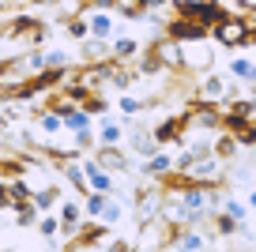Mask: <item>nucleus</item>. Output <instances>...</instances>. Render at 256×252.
Returning <instances> with one entry per match:
<instances>
[{
	"mask_svg": "<svg viewBox=\"0 0 256 252\" xmlns=\"http://www.w3.org/2000/svg\"><path fill=\"white\" fill-rule=\"evenodd\" d=\"M162 196H166V192H158V188L140 192V200H136V218H140V226H144V222H154V218H158V211H162Z\"/></svg>",
	"mask_w": 256,
	"mask_h": 252,
	"instance_id": "423d86ee",
	"label": "nucleus"
},
{
	"mask_svg": "<svg viewBox=\"0 0 256 252\" xmlns=\"http://www.w3.org/2000/svg\"><path fill=\"white\" fill-rule=\"evenodd\" d=\"M222 211H226V214H230V218H238V222H245V214H248V207H245V204H238V200H234V196H226V200H222Z\"/></svg>",
	"mask_w": 256,
	"mask_h": 252,
	"instance_id": "4be33fe9",
	"label": "nucleus"
},
{
	"mask_svg": "<svg viewBox=\"0 0 256 252\" xmlns=\"http://www.w3.org/2000/svg\"><path fill=\"white\" fill-rule=\"evenodd\" d=\"M248 207H252V211H256V192H248Z\"/></svg>",
	"mask_w": 256,
	"mask_h": 252,
	"instance_id": "a878e982",
	"label": "nucleus"
},
{
	"mask_svg": "<svg viewBox=\"0 0 256 252\" xmlns=\"http://www.w3.org/2000/svg\"><path fill=\"white\" fill-rule=\"evenodd\" d=\"M144 98H136L132 94V90H120V98H117V110L124 113V117H140V113H144Z\"/></svg>",
	"mask_w": 256,
	"mask_h": 252,
	"instance_id": "f3484780",
	"label": "nucleus"
},
{
	"mask_svg": "<svg viewBox=\"0 0 256 252\" xmlns=\"http://www.w3.org/2000/svg\"><path fill=\"white\" fill-rule=\"evenodd\" d=\"M211 38H215L218 49H238L252 42V26H248L245 16H222L215 26H211Z\"/></svg>",
	"mask_w": 256,
	"mask_h": 252,
	"instance_id": "f257e3e1",
	"label": "nucleus"
},
{
	"mask_svg": "<svg viewBox=\"0 0 256 252\" xmlns=\"http://www.w3.org/2000/svg\"><path fill=\"white\" fill-rule=\"evenodd\" d=\"M218 177H222L218 154H204V158H196V162L184 170V181H192V184H211V181H218Z\"/></svg>",
	"mask_w": 256,
	"mask_h": 252,
	"instance_id": "7ed1b4c3",
	"label": "nucleus"
},
{
	"mask_svg": "<svg viewBox=\"0 0 256 252\" xmlns=\"http://www.w3.org/2000/svg\"><path fill=\"white\" fill-rule=\"evenodd\" d=\"M87 26H90V34L94 38H113V16H106V12H98V8H90L87 4Z\"/></svg>",
	"mask_w": 256,
	"mask_h": 252,
	"instance_id": "9b49d317",
	"label": "nucleus"
},
{
	"mask_svg": "<svg viewBox=\"0 0 256 252\" xmlns=\"http://www.w3.org/2000/svg\"><path fill=\"white\" fill-rule=\"evenodd\" d=\"M38 234L46 237V241H60V218H53L49 211L38 214Z\"/></svg>",
	"mask_w": 256,
	"mask_h": 252,
	"instance_id": "6ab92c4d",
	"label": "nucleus"
},
{
	"mask_svg": "<svg viewBox=\"0 0 256 252\" xmlns=\"http://www.w3.org/2000/svg\"><path fill=\"white\" fill-rule=\"evenodd\" d=\"M94 158H98V166L110 170V174H124V170H132V158H128L120 147H94Z\"/></svg>",
	"mask_w": 256,
	"mask_h": 252,
	"instance_id": "6e6552de",
	"label": "nucleus"
},
{
	"mask_svg": "<svg viewBox=\"0 0 256 252\" xmlns=\"http://www.w3.org/2000/svg\"><path fill=\"white\" fill-rule=\"evenodd\" d=\"M120 218H124V204H120V200H113V192H110V196H106V204H102V214H98V222H102L106 230H117Z\"/></svg>",
	"mask_w": 256,
	"mask_h": 252,
	"instance_id": "ddd939ff",
	"label": "nucleus"
},
{
	"mask_svg": "<svg viewBox=\"0 0 256 252\" xmlns=\"http://www.w3.org/2000/svg\"><path fill=\"white\" fill-rule=\"evenodd\" d=\"M222 98H230V87H226V79H222V76H208V79L200 83V102L218 106Z\"/></svg>",
	"mask_w": 256,
	"mask_h": 252,
	"instance_id": "1a4fd4ad",
	"label": "nucleus"
},
{
	"mask_svg": "<svg viewBox=\"0 0 256 252\" xmlns=\"http://www.w3.org/2000/svg\"><path fill=\"white\" fill-rule=\"evenodd\" d=\"M68 34H72V38H87L90 34V26H87V16H68Z\"/></svg>",
	"mask_w": 256,
	"mask_h": 252,
	"instance_id": "412c9836",
	"label": "nucleus"
},
{
	"mask_svg": "<svg viewBox=\"0 0 256 252\" xmlns=\"http://www.w3.org/2000/svg\"><path fill=\"white\" fill-rule=\"evenodd\" d=\"M34 207H38V211H53L56 204H60V188H56V184H46V188H34Z\"/></svg>",
	"mask_w": 256,
	"mask_h": 252,
	"instance_id": "2eb2a0df",
	"label": "nucleus"
},
{
	"mask_svg": "<svg viewBox=\"0 0 256 252\" xmlns=\"http://www.w3.org/2000/svg\"><path fill=\"white\" fill-rule=\"evenodd\" d=\"M154 53V60L162 64V68H181V38H158V46L151 49Z\"/></svg>",
	"mask_w": 256,
	"mask_h": 252,
	"instance_id": "0eeeda50",
	"label": "nucleus"
},
{
	"mask_svg": "<svg viewBox=\"0 0 256 252\" xmlns=\"http://www.w3.org/2000/svg\"><path fill=\"white\" fill-rule=\"evenodd\" d=\"M110 56H113V60H132V64H136L140 60V56H144V42H140V38H128V34H120V38H113L110 42Z\"/></svg>",
	"mask_w": 256,
	"mask_h": 252,
	"instance_id": "39448f33",
	"label": "nucleus"
},
{
	"mask_svg": "<svg viewBox=\"0 0 256 252\" xmlns=\"http://www.w3.org/2000/svg\"><path fill=\"white\" fill-rule=\"evenodd\" d=\"M38 128H42V136H60L64 132V117L56 110H42L38 113Z\"/></svg>",
	"mask_w": 256,
	"mask_h": 252,
	"instance_id": "dca6fc26",
	"label": "nucleus"
},
{
	"mask_svg": "<svg viewBox=\"0 0 256 252\" xmlns=\"http://www.w3.org/2000/svg\"><path fill=\"white\" fill-rule=\"evenodd\" d=\"M46 68H68V53H64V49H49L46 53Z\"/></svg>",
	"mask_w": 256,
	"mask_h": 252,
	"instance_id": "5701e85b",
	"label": "nucleus"
},
{
	"mask_svg": "<svg viewBox=\"0 0 256 252\" xmlns=\"http://www.w3.org/2000/svg\"><path fill=\"white\" fill-rule=\"evenodd\" d=\"M80 166H83V177H87L90 192H117L113 174L106 170V166H98V158H80Z\"/></svg>",
	"mask_w": 256,
	"mask_h": 252,
	"instance_id": "20e7f679",
	"label": "nucleus"
},
{
	"mask_svg": "<svg viewBox=\"0 0 256 252\" xmlns=\"http://www.w3.org/2000/svg\"><path fill=\"white\" fill-rule=\"evenodd\" d=\"M128 150H132V154H140V158L154 154V150H158V136H154L151 128H136V132H132V140H128Z\"/></svg>",
	"mask_w": 256,
	"mask_h": 252,
	"instance_id": "9d476101",
	"label": "nucleus"
},
{
	"mask_svg": "<svg viewBox=\"0 0 256 252\" xmlns=\"http://www.w3.org/2000/svg\"><path fill=\"white\" fill-rule=\"evenodd\" d=\"M120 143H124L120 124H110V120H106V124L98 128V147H120Z\"/></svg>",
	"mask_w": 256,
	"mask_h": 252,
	"instance_id": "a211bd4d",
	"label": "nucleus"
},
{
	"mask_svg": "<svg viewBox=\"0 0 256 252\" xmlns=\"http://www.w3.org/2000/svg\"><path fill=\"white\" fill-rule=\"evenodd\" d=\"M83 110H87V113H94V117H102V113L110 110V106H106V98H102V94H90L87 102H83Z\"/></svg>",
	"mask_w": 256,
	"mask_h": 252,
	"instance_id": "b1692460",
	"label": "nucleus"
},
{
	"mask_svg": "<svg viewBox=\"0 0 256 252\" xmlns=\"http://www.w3.org/2000/svg\"><path fill=\"white\" fill-rule=\"evenodd\" d=\"M238 8H248V12H256V0H234Z\"/></svg>",
	"mask_w": 256,
	"mask_h": 252,
	"instance_id": "393cba45",
	"label": "nucleus"
},
{
	"mask_svg": "<svg viewBox=\"0 0 256 252\" xmlns=\"http://www.w3.org/2000/svg\"><path fill=\"white\" fill-rule=\"evenodd\" d=\"M211 60H215V38H204V34H192V38H181V68L188 72H208Z\"/></svg>",
	"mask_w": 256,
	"mask_h": 252,
	"instance_id": "f03ea898",
	"label": "nucleus"
},
{
	"mask_svg": "<svg viewBox=\"0 0 256 252\" xmlns=\"http://www.w3.org/2000/svg\"><path fill=\"white\" fill-rule=\"evenodd\" d=\"M230 72L241 79V83H252V87H256V60H245V56H238V60L230 64Z\"/></svg>",
	"mask_w": 256,
	"mask_h": 252,
	"instance_id": "aec40b11",
	"label": "nucleus"
},
{
	"mask_svg": "<svg viewBox=\"0 0 256 252\" xmlns=\"http://www.w3.org/2000/svg\"><path fill=\"white\" fill-rule=\"evenodd\" d=\"M60 117H64V132H80V128H90V124H94V113H87L83 106H68Z\"/></svg>",
	"mask_w": 256,
	"mask_h": 252,
	"instance_id": "f8f14e48",
	"label": "nucleus"
},
{
	"mask_svg": "<svg viewBox=\"0 0 256 252\" xmlns=\"http://www.w3.org/2000/svg\"><path fill=\"white\" fill-rule=\"evenodd\" d=\"M204 244H208V237H204V234H196V230H184V226H181V234L170 237L166 248H204Z\"/></svg>",
	"mask_w": 256,
	"mask_h": 252,
	"instance_id": "4468645a",
	"label": "nucleus"
}]
</instances>
